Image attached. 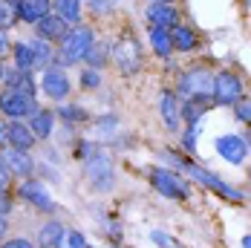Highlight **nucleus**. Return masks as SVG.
<instances>
[{
    "mask_svg": "<svg viewBox=\"0 0 251 248\" xmlns=\"http://www.w3.org/2000/svg\"><path fill=\"white\" fill-rule=\"evenodd\" d=\"M52 12L70 26L81 24V0H52Z\"/></svg>",
    "mask_w": 251,
    "mask_h": 248,
    "instance_id": "obj_25",
    "label": "nucleus"
},
{
    "mask_svg": "<svg viewBox=\"0 0 251 248\" xmlns=\"http://www.w3.org/2000/svg\"><path fill=\"white\" fill-rule=\"evenodd\" d=\"M29 127H32V133H35V139L38 142H47L52 136V130H55V110H47V107H38L32 116H29Z\"/></svg>",
    "mask_w": 251,
    "mask_h": 248,
    "instance_id": "obj_18",
    "label": "nucleus"
},
{
    "mask_svg": "<svg viewBox=\"0 0 251 248\" xmlns=\"http://www.w3.org/2000/svg\"><path fill=\"white\" fill-rule=\"evenodd\" d=\"M151 185L168 199H188V194H191L188 179L171 168H151Z\"/></svg>",
    "mask_w": 251,
    "mask_h": 248,
    "instance_id": "obj_7",
    "label": "nucleus"
},
{
    "mask_svg": "<svg viewBox=\"0 0 251 248\" xmlns=\"http://www.w3.org/2000/svg\"><path fill=\"white\" fill-rule=\"evenodd\" d=\"M12 47H15V44L9 41V32H6V29H0V61H3L6 55H12Z\"/></svg>",
    "mask_w": 251,
    "mask_h": 248,
    "instance_id": "obj_37",
    "label": "nucleus"
},
{
    "mask_svg": "<svg viewBox=\"0 0 251 248\" xmlns=\"http://www.w3.org/2000/svg\"><path fill=\"white\" fill-rule=\"evenodd\" d=\"M90 6H93L99 15H104V12H110V9H113V0H90Z\"/></svg>",
    "mask_w": 251,
    "mask_h": 248,
    "instance_id": "obj_38",
    "label": "nucleus"
},
{
    "mask_svg": "<svg viewBox=\"0 0 251 248\" xmlns=\"http://www.w3.org/2000/svg\"><path fill=\"white\" fill-rule=\"evenodd\" d=\"M96 44V32L87 24L70 26V32L64 35V41L58 44V55H55V67H75L81 61H87V52Z\"/></svg>",
    "mask_w": 251,
    "mask_h": 248,
    "instance_id": "obj_3",
    "label": "nucleus"
},
{
    "mask_svg": "<svg viewBox=\"0 0 251 248\" xmlns=\"http://www.w3.org/2000/svg\"><path fill=\"white\" fill-rule=\"evenodd\" d=\"M12 208H15V197L6 191V194H0V217H9L12 214Z\"/></svg>",
    "mask_w": 251,
    "mask_h": 248,
    "instance_id": "obj_35",
    "label": "nucleus"
},
{
    "mask_svg": "<svg viewBox=\"0 0 251 248\" xmlns=\"http://www.w3.org/2000/svg\"><path fill=\"white\" fill-rule=\"evenodd\" d=\"M61 119H64V124H84L90 122V113L84 110V107H78V104H64L61 110H55Z\"/></svg>",
    "mask_w": 251,
    "mask_h": 248,
    "instance_id": "obj_27",
    "label": "nucleus"
},
{
    "mask_svg": "<svg viewBox=\"0 0 251 248\" xmlns=\"http://www.w3.org/2000/svg\"><path fill=\"white\" fill-rule=\"evenodd\" d=\"M113 64L125 75H136L142 70V52H139V41L133 32H122L113 41Z\"/></svg>",
    "mask_w": 251,
    "mask_h": 248,
    "instance_id": "obj_6",
    "label": "nucleus"
},
{
    "mask_svg": "<svg viewBox=\"0 0 251 248\" xmlns=\"http://www.w3.org/2000/svg\"><path fill=\"white\" fill-rule=\"evenodd\" d=\"M200 130H202V122L197 124H188V130L182 133V148L188 153H197V139H200Z\"/></svg>",
    "mask_w": 251,
    "mask_h": 248,
    "instance_id": "obj_30",
    "label": "nucleus"
},
{
    "mask_svg": "<svg viewBox=\"0 0 251 248\" xmlns=\"http://www.w3.org/2000/svg\"><path fill=\"white\" fill-rule=\"evenodd\" d=\"M9 182H12V176H9V171L0 165V194H6V191H9Z\"/></svg>",
    "mask_w": 251,
    "mask_h": 248,
    "instance_id": "obj_39",
    "label": "nucleus"
},
{
    "mask_svg": "<svg viewBox=\"0 0 251 248\" xmlns=\"http://www.w3.org/2000/svg\"><path fill=\"white\" fill-rule=\"evenodd\" d=\"M151 3H174V0H151Z\"/></svg>",
    "mask_w": 251,
    "mask_h": 248,
    "instance_id": "obj_44",
    "label": "nucleus"
},
{
    "mask_svg": "<svg viewBox=\"0 0 251 248\" xmlns=\"http://www.w3.org/2000/svg\"><path fill=\"white\" fill-rule=\"evenodd\" d=\"M38 84H41V93H44L50 101H67L70 90H73L70 75L64 73L61 67H50V70H44L41 78H38Z\"/></svg>",
    "mask_w": 251,
    "mask_h": 248,
    "instance_id": "obj_11",
    "label": "nucleus"
},
{
    "mask_svg": "<svg viewBox=\"0 0 251 248\" xmlns=\"http://www.w3.org/2000/svg\"><path fill=\"white\" fill-rule=\"evenodd\" d=\"M81 87H84V90H99L101 87V70L84 67V70H81Z\"/></svg>",
    "mask_w": 251,
    "mask_h": 248,
    "instance_id": "obj_31",
    "label": "nucleus"
},
{
    "mask_svg": "<svg viewBox=\"0 0 251 248\" xmlns=\"http://www.w3.org/2000/svg\"><path fill=\"white\" fill-rule=\"evenodd\" d=\"M159 116H162L168 130H179V124H182V101H179L174 90H165L159 96Z\"/></svg>",
    "mask_w": 251,
    "mask_h": 248,
    "instance_id": "obj_15",
    "label": "nucleus"
},
{
    "mask_svg": "<svg viewBox=\"0 0 251 248\" xmlns=\"http://www.w3.org/2000/svg\"><path fill=\"white\" fill-rule=\"evenodd\" d=\"M3 90H21V93H29V96H38L41 84L35 81V73H21L18 67H9L6 75H3Z\"/></svg>",
    "mask_w": 251,
    "mask_h": 248,
    "instance_id": "obj_17",
    "label": "nucleus"
},
{
    "mask_svg": "<svg viewBox=\"0 0 251 248\" xmlns=\"http://www.w3.org/2000/svg\"><path fill=\"white\" fill-rule=\"evenodd\" d=\"M151 240L159 248H182V243H179V240H174L171 234H165V231H151Z\"/></svg>",
    "mask_w": 251,
    "mask_h": 248,
    "instance_id": "obj_33",
    "label": "nucleus"
},
{
    "mask_svg": "<svg viewBox=\"0 0 251 248\" xmlns=\"http://www.w3.org/2000/svg\"><path fill=\"white\" fill-rule=\"evenodd\" d=\"M168 162H174L176 168H182V174L188 176V179H194V182H200L202 188H208V191H214L217 197H223V199H228V202H243V191H237V188H231L228 182H223L220 176L214 174V171H208V168H202V165H197V162H191V159H179L176 153H162Z\"/></svg>",
    "mask_w": 251,
    "mask_h": 248,
    "instance_id": "obj_2",
    "label": "nucleus"
},
{
    "mask_svg": "<svg viewBox=\"0 0 251 248\" xmlns=\"http://www.w3.org/2000/svg\"><path fill=\"white\" fill-rule=\"evenodd\" d=\"M0 248H35V243L26 240V237H12V240H6Z\"/></svg>",
    "mask_w": 251,
    "mask_h": 248,
    "instance_id": "obj_36",
    "label": "nucleus"
},
{
    "mask_svg": "<svg viewBox=\"0 0 251 248\" xmlns=\"http://www.w3.org/2000/svg\"><path fill=\"white\" fill-rule=\"evenodd\" d=\"M12 6H15L18 21L21 24H32V26L38 21H44L52 12V0H12Z\"/></svg>",
    "mask_w": 251,
    "mask_h": 248,
    "instance_id": "obj_14",
    "label": "nucleus"
},
{
    "mask_svg": "<svg viewBox=\"0 0 251 248\" xmlns=\"http://www.w3.org/2000/svg\"><path fill=\"white\" fill-rule=\"evenodd\" d=\"M171 41H174V52H191V50L200 47L197 32L188 24H176L174 29H171Z\"/></svg>",
    "mask_w": 251,
    "mask_h": 248,
    "instance_id": "obj_21",
    "label": "nucleus"
},
{
    "mask_svg": "<svg viewBox=\"0 0 251 248\" xmlns=\"http://www.w3.org/2000/svg\"><path fill=\"white\" fill-rule=\"evenodd\" d=\"M58 248H90V243H87V237H84L81 231L67 228L64 237H61V243H58Z\"/></svg>",
    "mask_w": 251,
    "mask_h": 248,
    "instance_id": "obj_28",
    "label": "nucleus"
},
{
    "mask_svg": "<svg viewBox=\"0 0 251 248\" xmlns=\"http://www.w3.org/2000/svg\"><path fill=\"white\" fill-rule=\"evenodd\" d=\"M38 110V96H29L21 90H3L0 93V116L6 122H29V116Z\"/></svg>",
    "mask_w": 251,
    "mask_h": 248,
    "instance_id": "obj_5",
    "label": "nucleus"
},
{
    "mask_svg": "<svg viewBox=\"0 0 251 248\" xmlns=\"http://www.w3.org/2000/svg\"><path fill=\"white\" fill-rule=\"evenodd\" d=\"M6 136H9V122L0 116V148H6Z\"/></svg>",
    "mask_w": 251,
    "mask_h": 248,
    "instance_id": "obj_40",
    "label": "nucleus"
},
{
    "mask_svg": "<svg viewBox=\"0 0 251 248\" xmlns=\"http://www.w3.org/2000/svg\"><path fill=\"white\" fill-rule=\"evenodd\" d=\"M176 96L179 101H205L211 104L214 101V75L208 73L205 67H191L179 75L176 81Z\"/></svg>",
    "mask_w": 251,
    "mask_h": 248,
    "instance_id": "obj_4",
    "label": "nucleus"
},
{
    "mask_svg": "<svg viewBox=\"0 0 251 248\" xmlns=\"http://www.w3.org/2000/svg\"><path fill=\"white\" fill-rule=\"evenodd\" d=\"M18 199H24L26 205H32L35 211H44V214H55V199L50 197V191H47V185L41 182V179H21L18 182Z\"/></svg>",
    "mask_w": 251,
    "mask_h": 248,
    "instance_id": "obj_9",
    "label": "nucleus"
},
{
    "mask_svg": "<svg viewBox=\"0 0 251 248\" xmlns=\"http://www.w3.org/2000/svg\"><path fill=\"white\" fill-rule=\"evenodd\" d=\"M3 75H6V67H3V61H0V84H3Z\"/></svg>",
    "mask_w": 251,
    "mask_h": 248,
    "instance_id": "obj_43",
    "label": "nucleus"
},
{
    "mask_svg": "<svg viewBox=\"0 0 251 248\" xmlns=\"http://www.w3.org/2000/svg\"><path fill=\"white\" fill-rule=\"evenodd\" d=\"M67 32H70V24L61 21L55 12H50L44 21L35 24V38H44V41H50V44H61Z\"/></svg>",
    "mask_w": 251,
    "mask_h": 248,
    "instance_id": "obj_16",
    "label": "nucleus"
},
{
    "mask_svg": "<svg viewBox=\"0 0 251 248\" xmlns=\"http://www.w3.org/2000/svg\"><path fill=\"white\" fill-rule=\"evenodd\" d=\"M6 234H9V217H0V243H6Z\"/></svg>",
    "mask_w": 251,
    "mask_h": 248,
    "instance_id": "obj_41",
    "label": "nucleus"
},
{
    "mask_svg": "<svg viewBox=\"0 0 251 248\" xmlns=\"http://www.w3.org/2000/svg\"><path fill=\"white\" fill-rule=\"evenodd\" d=\"M12 58H15V67H18L21 73H38V67H35V52L29 47V41H18V44L12 47Z\"/></svg>",
    "mask_w": 251,
    "mask_h": 248,
    "instance_id": "obj_24",
    "label": "nucleus"
},
{
    "mask_svg": "<svg viewBox=\"0 0 251 248\" xmlns=\"http://www.w3.org/2000/svg\"><path fill=\"white\" fill-rule=\"evenodd\" d=\"M64 231H67V225H61L58 220H47V223L38 228V246L41 248H58Z\"/></svg>",
    "mask_w": 251,
    "mask_h": 248,
    "instance_id": "obj_22",
    "label": "nucleus"
},
{
    "mask_svg": "<svg viewBox=\"0 0 251 248\" xmlns=\"http://www.w3.org/2000/svg\"><path fill=\"white\" fill-rule=\"evenodd\" d=\"M214 150H217V156H220V159H226L228 165H234V168H240V165L249 159V142H246L243 136H237V133L217 136Z\"/></svg>",
    "mask_w": 251,
    "mask_h": 248,
    "instance_id": "obj_12",
    "label": "nucleus"
},
{
    "mask_svg": "<svg viewBox=\"0 0 251 248\" xmlns=\"http://www.w3.org/2000/svg\"><path fill=\"white\" fill-rule=\"evenodd\" d=\"M116 124H119V119L113 116V113H107V116H101L99 119V127H101V136H110L113 130H116Z\"/></svg>",
    "mask_w": 251,
    "mask_h": 248,
    "instance_id": "obj_34",
    "label": "nucleus"
},
{
    "mask_svg": "<svg viewBox=\"0 0 251 248\" xmlns=\"http://www.w3.org/2000/svg\"><path fill=\"white\" fill-rule=\"evenodd\" d=\"M110 58H113V44H107V41H96L93 50L87 52V67L101 70V67H107Z\"/></svg>",
    "mask_w": 251,
    "mask_h": 248,
    "instance_id": "obj_26",
    "label": "nucleus"
},
{
    "mask_svg": "<svg viewBox=\"0 0 251 248\" xmlns=\"http://www.w3.org/2000/svg\"><path fill=\"white\" fill-rule=\"evenodd\" d=\"M145 18L151 26H159V29H174L176 24H182V15L174 3H148Z\"/></svg>",
    "mask_w": 251,
    "mask_h": 248,
    "instance_id": "obj_13",
    "label": "nucleus"
},
{
    "mask_svg": "<svg viewBox=\"0 0 251 248\" xmlns=\"http://www.w3.org/2000/svg\"><path fill=\"white\" fill-rule=\"evenodd\" d=\"M0 165L9 171L12 179H32L35 174V159L29 156V150H18V148H0Z\"/></svg>",
    "mask_w": 251,
    "mask_h": 248,
    "instance_id": "obj_10",
    "label": "nucleus"
},
{
    "mask_svg": "<svg viewBox=\"0 0 251 248\" xmlns=\"http://www.w3.org/2000/svg\"><path fill=\"white\" fill-rule=\"evenodd\" d=\"M35 133L26 122H9V136H6V145L18 150H32L35 148Z\"/></svg>",
    "mask_w": 251,
    "mask_h": 248,
    "instance_id": "obj_19",
    "label": "nucleus"
},
{
    "mask_svg": "<svg viewBox=\"0 0 251 248\" xmlns=\"http://www.w3.org/2000/svg\"><path fill=\"white\" fill-rule=\"evenodd\" d=\"M240 99H246V87H243L240 75L231 73V70H220L214 75V104L234 107Z\"/></svg>",
    "mask_w": 251,
    "mask_h": 248,
    "instance_id": "obj_8",
    "label": "nucleus"
},
{
    "mask_svg": "<svg viewBox=\"0 0 251 248\" xmlns=\"http://www.w3.org/2000/svg\"><path fill=\"white\" fill-rule=\"evenodd\" d=\"M29 47H32V52H35V67H38V73H44V67H47V70L55 67V55H58L55 44L44 41V38H32Z\"/></svg>",
    "mask_w": 251,
    "mask_h": 248,
    "instance_id": "obj_20",
    "label": "nucleus"
},
{
    "mask_svg": "<svg viewBox=\"0 0 251 248\" xmlns=\"http://www.w3.org/2000/svg\"><path fill=\"white\" fill-rule=\"evenodd\" d=\"M148 38H151V50L159 55V58H168L174 52V41H171V29H159V26H151L148 29Z\"/></svg>",
    "mask_w": 251,
    "mask_h": 248,
    "instance_id": "obj_23",
    "label": "nucleus"
},
{
    "mask_svg": "<svg viewBox=\"0 0 251 248\" xmlns=\"http://www.w3.org/2000/svg\"><path fill=\"white\" fill-rule=\"evenodd\" d=\"M18 24V15H15V6H12V0H0V29H12V26Z\"/></svg>",
    "mask_w": 251,
    "mask_h": 248,
    "instance_id": "obj_29",
    "label": "nucleus"
},
{
    "mask_svg": "<svg viewBox=\"0 0 251 248\" xmlns=\"http://www.w3.org/2000/svg\"><path fill=\"white\" fill-rule=\"evenodd\" d=\"M234 116H237V122L251 124V99H249V96H246V99H240L237 104H234Z\"/></svg>",
    "mask_w": 251,
    "mask_h": 248,
    "instance_id": "obj_32",
    "label": "nucleus"
},
{
    "mask_svg": "<svg viewBox=\"0 0 251 248\" xmlns=\"http://www.w3.org/2000/svg\"><path fill=\"white\" fill-rule=\"evenodd\" d=\"M243 248H251V234H246V237H243Z\"/></svg>",
    "mask_w": 251,
    "mask_h": 248,
    "instance_id": "obj_42",
    "label": "nucleus"
},
{
    "mask_svg": "<svg viewBox=\"0 0 251 248\" xmlns=\"http://www.w3.org/2000/svg\"><path fill=\"white\" fill-rule=\"evenodd\" d=\"M78 159L84 162V171L90 179V188L96 194H110L116 188V168L113 159L93 142H81L78 145Z\"/></svg>",
    "mask_w": 251,
    "mask_h": 248,
    "instance_id": "obj_1",
    "label": "nucleus"
}]
</instances>
